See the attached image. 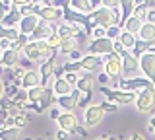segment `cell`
Masks as SVG:
<instances>
[{
	"instance_id": "44dd1931",
	"label": "cell",
	"mask_w": 155,
	"mask_h": 140,
	"mask_svg": "<svg viewBox=\"0 0 155 140\" xmlns=\"http://www.w3.org/2000/svg\"><path fill=\"white\" fill-rule=\"evenodd\" d=\"M70 8L76 10V12H80V14H85V16H89V14L95 10L91 0H70Z\"/></svg>"
},
{
	"instance_id": "2e32d148",
	"label": "cell",
	"mask_w": 155,
	"mask_h": 140,
	"mask_svg": "<svg viewBox=\"0 0 155 140\" xmlns=\"http://www.w3.org/2000/svg\"><path fill=\"white\" fill-rule=\"evenodd\" d=\"M41 72H39V68H27L25 76L21 78V88L23 90H31V88H37V86H41Z\"/></svg>"
},
{
	"instance_id": "7c38bea8",
	"label": "cell",
	"mask_w": 155,
	"mask_h": 140,
	"mask_svg": "<svg viewBox=\"0 0 155 140\" xmlns=\"http://www.w3.org/2000/svg\"><path fill=\"white\" fill-rule=\"evenodd\" d=\"M52 33H56V26H52V23L41 20V22H39V26H37V29L31 33L29 41H47Z\"/></svg>"
},
{
	"instance_id": "d6a6232c",
	"label": "cell",
	"mask_w": 155,
	"mask_h": 140,
	"mask_svg": "<svg viewBox=\"0 0 155 140\" xmlns=\"http://www.w3.org/2000/svg\"><path fill=\"white\" fill-rule=\"evenodd\" d=\"M47 45L51 47V49H54V51H58V49H60V45H62V39L58 37V33H52V35L48 37V39H47Z\"/></svg>"
},
{
	"instance_id": "1f68e13d",
	"label": "cell",
	"mask_w": 155,
	"mask_h": 140,
	"mask_svg": "<svg viewBox=\"0 0 155 140\" xmlns=\"http://www.w3.org/2000/svg\"><path fill=\"white\" fill-rule=\"evenodd\" d=\"M29 43V37L27 35H19L16 41H12V45H10V49L16 51V53H23V49H25V45Z\"/></svg>"
},
{
	"instance_id": "3957f363",
	"label": "cell",
	"mask_w": 155,
	"mask_h": 140,
	"mask_svg": "<svg viewBox=\"0 0 155 140\" xmlns=\"http://www.w3.org/2000/svg\"><path fill=\"white\" fill-rule=\"evenodd\" d=\"M103 70L110 80H114V84H120V76H122V56L110 53V55L103 56Z\"/></svg>"
},
{
	"instance_id": "680465c9",
	"label": "cell",
	"mask_w": 155,
	"mask_h": 140,
	"mask_svg": "<svg viewBox=\"0 0 155 140\" xmlns=\"http://www.w3.org/2000/svg\"><path fill=\"white\" fill-rule=\"evenodd\" d=\"M149 53H153V55H155V45H153V49H151V51H149Z\"/></svg>"
},
{
	"instance_id": "8fae6325",
	"label": "cell",
	"mask_w": 155,
	"mask_h": 140,
	"mask_svg": "<svg viewBox=\"0 0 155 140\" xmlns=\"http://www.w3.org/2000/svg\"><path fill=\"white\" fill-rule=\"evenodd\" d=\"M105 117V111L101 105H97V103H91L89 107H85V113H84V123H85V127L87 128H93L97 127V125L103 121Z\"/></svg>"
},
{
	"instance_id": "484cf974",
	"label": "cell",
	"mask_w": 155,
	"mask_h": 140,
	"mask_svg": "<svg viewBox=\"0 0 155 140\" xmlns=\"http://www.w3.org/2000/svg\"><path fill=\"white\" fill-rule=\"evenodd\" d=\"M56 105L62 109V113H74V109L78 107V101L72 95H64V97H58Z\"/></svg>"
},
{
	"instance_id": "ffe728a7",
	"label": "cell",
	"mask_w": 155,
	"mask_h": 140,
	"mask_svg": "<svg viewBox=\"0 0 155 140\" xmlns=\"http://www.w3.org/2000/svg\"><path fill=\"white\" fill-rule=\"evenodd\" d=\"M52 91H54L56 99L58 97H64V95H72V91H74V86H70L68 82L64 80V76L62 78H58L54 82V86H52Z\"/></svg>"
},
{
	"instance_id": "f1b7e54d",
	"label": "cell",
	"mask_w": 155,
	"mask_h": 140,
	"mask_svg": "<svg viewBox=\"0 0 155 140\" xmlns=\"http://www.w3.org/2000/svg\"><path fill=\"white\" fill-rule=\"evenodd\" d=\"M21 35L19 33V29L18 27H4V26H0V39H6V41H16L18 37Z\"/></svg>"
},
{
	"instance_id": "f546056e",
	"label": "cell",
	"mask_w": 155,
	"mask_h": 140,
	"mask_svg": "<svg viewBox=\"0 0 155 140\" xmlns=\"http://www.w3.org/2000/svg\"><path fill=\"white\" fill-rule=\"evenodd\" d=\"M74 51H80V43H78V39H66V41H62L60 49H58V53H62V55H72Z\"/></svg>"
},
{
	"instance_id": "91938a15",
	"label": "cell",
	"mask_w": 155,
	"mask_h": 140,
	"mask_svg": "<svg viewBox=\"0 0 155 140\" xmlns=\"http://www.w3.org/2000/svg\"><path fill=\"white\" fill-rule=\"evenodd\" d=\"M0 62H2V53H0Z\"/></svg>"
},
{
	"instance_id": "bcb514c9",
	"label": "cell",
	"mask_w": 155,
	"mask_h": 140,
	"mask_svg": "<svg viewBox=\"0 0 155 140\" xmlns=\"http://www.w3.org/2000/svg\"><path fill=\"white\" fill-rule=\"evenodd\" d=\"M145 22L155 23V10H147V16H145Z\"/></svg>"
},
{
	"instance_id": "4316f807",
	"label": "cell",
	"mask_w": 155,
	"mask_h": 140,
	"mask_svg": "<svg viewBox=\"0 0 155 140\" xmlns=\"http://www.w3.org/2000/svg\"><path fill=\"white\" fill-rule=\"evenodd\" d=\"M143 23H145V22H142V20H138L136 16H132V18H128V20L124 22V26H122V31H128V33H134V35H138Z\"/></svg>"
},
{
	"instance_id": "ee69618b",
	"label": "cell",
	"mask_w": 155,
	"mask_h": 140,
	"mask_svg": "<svg viewBox=\"0 0 155 140\" xmlns=\"http://www.w3.org/2000/svg\"><path fill=\"white\" fill-rule=\"evenodd\" d=\"M8 117H10V113H8V111L0 109V127H2V125H4V123L8 121Z\"/></svg>"
},
{
	"instance_id": "681fc988",
	"label": "cell",
	"mask_w": 155,
	"mask_h": 140,
	"mask_svg": "<svg viewBox=\"0 0 155 140\" xmlns=\"http://www.w3.org/2000/svg\"><path fill=\"white\" fill-rule=\"evenodd\" d=\"M97 80H99L101 84H105V82H107V80H110V78H109V76H107L105 72H103V74H99V76H97Z\"/></svg>"
},
{
	"instance_id": "83f0119b",
	"label": "cell",
	"mask_w": 155,
	"mask_h": 140,
	"mask_svg": "<svg viewBox=\"0 0 155 140\" xmlns=\"http://www.w3.org/2000/svg\"><path fill=\"white\" fill-rule=\"evenodd\" d=\"M118 41L122 43V47H124L126 51H130V53H132V51H134V47H136V41H138V37H136L134 33L122 31V33H120V37H118Z\"/></svg>"
},
{
	"instance_id": "8992f818",
	"label": "cell",
	"mask_w": 155,
	"mask_h": 140,
	"mask_svg": "<svg viewBox=\"0 0 155 140\" xmlns=\"http://www.w3.org/2000/svg\"><path fill=\"white\" fill-rule=\"evenodd\" d=\"M37 16L41 18L43 22H48L52 26H58L60 22H64V10L62 8H56V6H37Z\"/></svg>"
},
{
	"instance_id": "ac0fdd59",
	"label": "cell",
	"mask_w": 155,
	"mask_h": 140,
	"mask_svg": "<svg viewBox=\"0 0 155 140\" xmlns=\"http://www.w3.org/2000/svg\"><path fill=\"white\" fill-rule=\"evenodd\" d=\"M19 62H21V53H16V51H12V49H8V51L2 53V62H0V64H2L6 70L8 68L14 70L16 66H19Z\"/></svg>"
},
{
	"instance_id": "7a4b0ae2",
	"label": "cell",
	"mask_w": 155,
	"mask_h": 140,
	"mask_svg": "<svg viewBox=\"0 0 155 140\" xmlns=\"http://www.w3.org/2000/svg\"><path fill=\"white\" fill-rule=\"evenodd\" d=\"M120 18H122V12L120 8L116 10H109V8L99 6L97 10H93L89 14V22L93 27H103V29H110L114 26H120Z\"/></svg>"
},
{
	"instance_id": "277c9868",
	"label": "cell",
	"mask_w": 155,
	"mask_h": 140,
	"mask_svg": "<svg viewBox=\"0 0 155 140\" xmlns=\"http://www.w3.org/2000/svg\"><path fill=\"white\" fill-rule=\"evenodd\" d=\"M99 91L107 97V101H113L116 105H130V103H136V95L138 94H132V91H122V90H110L107 86H101Z\"/></svg>"
},
{
	"instance_id": "7402d4cb",
	"label": "cell",
	"mask_w": 155,
	"mask_h": 140,
	"mask_svg": "<svg viewBox=\"0 0 155 140\" xmlns=\"http://www.w3.org/2000/svg\"><path fill=\"white\" fill-rule=\"evenodd\" d=\"M21 12H19V8L14 6L12 10H10L6 14V18H4V22L0 23V26H4V27H18L19 26V22H21Z\"/></svg>"
},
{
	"instance_id": "c3c4849f",
	"label": "cell",
	"mask_w": 155,
	"mask_h": 140,
	"mask_svg": "<svg viewBox=\"0 0 155 140\" xmlns=\"http://www.w3.org/2000/svg\"><path fill=\"white\" fill-rule=\"evenodd\" d=\"M143 6L147 8V10H155V0H145Z\"/></svg>"
},
{
	"instance_id": "9a60e30c",
	"label": "cell",
	"mask_w": 155,
	"mask_h": 140,
	"mask_svg": "<svg viewBox=\"0 0 155 140\" xmlns=\"http://www.w3.org/2000/svg\"><path fill=\"white\" fill-rule=\"evenodd\" d=\"M39 22H41V18H39L37 14H33V16H25V18H21V22H19L18 29H19V33H21V35L31 37V33L37 29Z\"/></svg>"
},
{
	"instance_id": "cb8c5ba5",
	"label": "cell",
	"mask_w": 155,
	"mask_h": 140,
	"mask_svg": "<svg viewBox=\"0 0 155 140\" xmlns=\"http://www.w3.org/2000/svg\"><path fill=\"white\" fill-rule=\"evenodd\" d=\"M136 10V0H120V12H122V18H120V27L124 26V22L128 18H132V14Z\"/></svg>"
},
{
	"instance_id": "5bb4252c",
	"label": "cell",
	"mask_w": 155,
	"mask_h": 140,
	"mask_svg": "<svg viewBox=\"0 0 155 140\" xmlns=\"http://www.w3.org/2000/svg\"><path fill=\"white\" fill-rule=\"evenodd\" d=\"M95 74H91V72H85V74H81L80 76V80H78V84H76V88L81 91V94H85V95H93V90H95Z\"/></svg>"
},
{
	"instance_id": "6f0895ef",
	"label": "cell",
	"mask_w": 155,
	"mask_h": 140,
	"mask_svg": "<svg viewBox=\"0 0 155 140\" xmlns=\"http://www.w3.org/2000/svg\"><path fill=\"white\" fill-rule=\"evenodd\" d=\"M97 140H116L114 136H105V138H97Z\"/></svg>"
},
{
	"instance_id": "d590c367",
	"label": "cell",
	"mask_w": 155,
	"mask_h": 140,
	"mask_svg": "<svg viewBox=\"0 0 155 140\" xmlns=\"http://www.w3.org/2000/svg\"><path fill=\"white\" fill-rule=\"evenodd\" d=\"M64 80H66L70 86H74V88H76L78 80H80V74H78V72H66V74H64Z\"/></svg>"
},
{
	"instance_id": "11a10c76",
	"label": "cell",
	"mask_w": 155,
	"mask_h": 140,
	"mask_svg": "<svg viewBox=\"0 0 155 140\" xmlns=\"http://www.w3.org/2000/svg\"><path fill=\"white\" fill-rule=\"evenodd\" d=\"M4 72H6V68H4L2 64H0V80H2V76H4Z\"/></svg>"
},
{
	"instance_id": "52a82bcc",
	"label": "cell",
	"mask_w": 155,
	"mask_h": 140,
	"mask_svg": "<svg viewBox=\"0 0 155 140\" xmlns=\"http://www.w3.org/2000/svg\"><path fill=\"white\" fill-rule=\"evenodd\" d=\"M136 107L140 113H151L155 109V88L143 90L136 95Z\"/></svg>"
},
{
	"instance_id": "f5cc1de1",
	"label": "cell",
	"mask_w": 155,
	"mask_h": 140,
	"mask_svg": "<svg viewBox=\"0 0 155 140\" xmlns=\"http://www.w3.org/2000/svg\"><path fill=\"white\" fill-rule=\"evenodd\" d=\"M6 14H8V10H4V8H0V23L4 22V18H6Z\"/></svg>"
},
{
	"instance_id": "f6af8a7d",
	"label": "cell",
	"mask_w": 155,
	"mask_h": 140,
	"mask_svg": "<svg viewBox=\"0 0 155 140\" xmlns=\"http://www.w3.org/2000/svg\"><path fill=\"white\" fill-rule=\"evenodd\" d=\"M70 136V132H66V130H58L56 132V140H68Z\"/></svg>"
},
{
	"instance_id": "e0dca14e",
	"label": "cell",
	"mask_w": 155,
	"mask_h": 140,
	"mask_svg": "<svg viewBox=\"0 0 155 140\" xmlns=\"http://www.w3.org/2000/svg\"><path fill=\"white\" fill-rule=\"evenodd\" d=\"M80 64H81V70H84V72H91V74H95V72L103 66V56L85 55L84 59L80 60Z\"/></svg>"
},
{
	"instance_id": "9f6ffc18",
	"label": "cell",
	"mask_w": 155,
	"mask_h": 140,
	"mask_svg": "<svg viewBox=\"0 0 155 140\" xmlns=\"http://www.w3.org/2000/svg\"><path fill=\"white\" fill-rule=\"evenodd\" d=\"M151 130L155 132V115H153V119H151Z\"/></svg>"
},
{
	"instance_id": "d6986e66",
	"label": "cell",
	"mask_w": 155,
	"mask_h": 140,
	"mask_svg": "<svg viewBox=\"0 0 155 140\" xmlns=\"http://www.w3.org/2000/svg\"><path fill=\"white\" fill-rule=\"evenodd\" d=\"M56 123L60 127V130H66V132H76L78 128V117L74 113H62Z\"/></svg>"
},
{
	"instance_id": "74e56055",
	"label": "cell",
	"mask_w": 155,
	"mask_h": 140,
	"mask_svg": "<svg viewBox=\"0 0 155 140\" xmlns=\"http://www.w3.org/2000/svg\"><path fill=\"white\" fill-rule=\"evenodd\" d=\"M101 6L109 8V10H116V8H120V0H101Z\"/></svg>"
},
{
	"instance_id": "5b68a950",
	"label": "cell",
	"mask_w": 155,
	"mask_h": 140,
	"mask_svg": "<svg viewBox=\"0 0 155 140\" xmlns=\"http://www.w3.org/2000/svg\"><path fill=\"white\" fill-rule=\"evenodd\" d=\"M149 88H155V84H153L151 80H147L145 76H143V78H130V80L122 78V80H120V84H118V90L132 91V94H140V91L149 90Z\"/></svg>"
},
{
	"instance_id": "836d02e7",
	"label": "cell",
	"mask_w": 155,
	"mask_h": 140,
	"mask_svg": "<svg viewBox=\"0 0 155 140\" xmlns=\"http://www.w3.org/2000/svg\"><path fill=\"white\" fill-rule=\"evenodd\" d=\"M120 33H122V27H120V26H114V27H110V29H107V37H109V39H113V41H118Z\"/></svg>"
},
{
	"instance_id": "8d00e7d4",
	"label": "cell",
	"mask_w": 155,
	"mask_h": 140,
	"mask_svg": "<svg viewBox=\"0 0 155 140\" xmlns=\"http://www.w3.org/2000/svg\"><path fill=\"white\" fill-rule=\"evenodd\" d=\"M101 105V107H103V111H105V113H114V111L116 109H118V105H116V103H113V101H103V103H99Z\"/></svg>"
},
{
	"instance_id": "be15d7a7",
	"label": "cell",
	"mask_w": 155,
	"mask_h": 140,
	"mask_svg": "<svg viewBox=\"0 0 155 140\" xmlns=\"http://www.w3.org/2000/svg\"><path fill=\"white\" fill-rule=\"evenodd\" d=\"M0 53H2V47H0Z\"/></svg>"
},
{
	"instance_id": "ab89813d",
	"label": "cell",
	"mask_w": 155,
	"mask_h": 140,
	"mask_svg": "<svg viewBox=\"0 0 155 140\" xmlns=\"http://www.w3.org/2000/svg\"><path fill=\"white\" fill-rule=\"evenodd\" d=\"M60 115H62V109L58 107V105H56V107H51V109H48V117H51L52 121H58V119H60Z\"/></svg>"
},
{
	"instance_id": "7bdbcfd3",
	"label": "cell",
	"mask_w": 155,
	"mask_h": 140,
	"mask_svg": "<svg viewBox=\"0 0 155 140\" xmlns=\"http://www.w3.org/2000/svg\"><path fill=\"white\" fill-rule=\"evenodd\" d=\"M12 2H14L16 8H23V6H27V4H33L31 0H12Z\"/></svg>"
},
{
	"instance_id": "6125c7cd",
	"label": "cell",
	"mask_w": 155,
	"mask_h": 140,
	"mask_svg": "<svg viewBox=\"0 0 155 140\" xmlns=\"http://www.w3.org/2000/svg\"><path fill=\"white\" fill-rule=\"evenodd\" d=\"M25 140H33V138H25Z\"/></svg>"
},
{
	"instance_id": "f907efd6",
	"label": "cell",
	"mask_w": 155,
	"mask_h": 140,
	"mask_svg": "<svg viewBox=\"0 0 155 140\" xmlns=\"http://www.w3.org/2000/svg\"><path fill=\"white\" fill-rule=\"evenodd\" d=\"M130 140H145V136H143V134H140V132H134Z\"/></svg>"
},
{
	"instance_id": "d4e9b609",
	"label": "cell",
	"mask_w": 155,
	"mask_h": 140,
	"mask_svg": "<svg viewBox=\"0 0 155 140\" xmlns=\"http://www.w3.org/2000/svg\"><path fill=\"white\" fill-rule=\"evenodd\" d=\"M138 39L147 41V43H153L155 41V23L145 22L143 26H142V29H140V33H138Z\"/></svg>"
},
{
	"instance_id": "f35d334b",
	"label": "cell",
	"mask_w": 155,
	"mask_h": 140,
	"mask_svg": "<svg viewBox=\"0 0 155 140\" xmlns=\"http://www.w3.org/2000/svg\"><path fill=\"white\" fill-rule=\"evenodd\" d=\"M29 123V113L27 115H21V117H16V127L18 128H25Z\"/></svg>"
},
{
	"instance_id": "30bf717a",
	"label": "cell",
	"mask_w": 155,
	"mask_h": 140,
	"mask_svg": "<svg viewBox=\"0 0 155 140\" xmlns=\"http://www.w3.org/2000/svg\"><path fill=\"white\" fill-rule=\"evenodd\" d=\"M138 72H140V59H136L130 51H126L122 55V76L126 80L138 78Z\"/></svg>"
},
{
	"instance_id": "6da1fadb",
	"label": "cell",
	"mask_w": 155,
	"mask_h": 140,
	"mask_svg": "<svg viewBox=\"0 0 155 140\" xmlns=\"http://www.w3.org/2000/svg\"><path fill=\"white\" fill-rule=\"evenodd\" d=\"M21 55H23V59H27L31 64L41 66V64H45L47 60L58 56V51L51 49V47L47 45V41H29Z\"/></svg>"
},
{
	"instance_id": "4fadbf2b",
	"label": "cell",
	"mask_w": 155,
	"mask_h": 140,
	"mask_svg": "<svg viewBox=\"0 0 155 140\" xmlns=\"http://www.w3.org/2000/svg\"><path fill=\"white\" fill-rule=\"evenodd\" d=\"M140 70L143 72V76L147 80H151L155 84V55L153 53H145L140 59Z\"/></svg>"
},
{
	"instance_id": "9c48e42d",
	"label": "cell",
	"mask_w": 155,
	"mask_h": 140,
	"mask_svg": "<svg viewBox=\"0 0 155 140\" xmlns=\"http://www.w3.org/2000/svg\"><path fill=\"white\" fill-rule=\"evenodd\" d=\"M56 33L62 41L66 39H78V35H85L84 27L78 26V23H72V22H60L56 26Z\"/></svg>"
},
{
	"instance_id": "816d5d0a",
	"label": "cell",
	"mask_w": 155,
	"mask_h": 140,
	"mask_svg": "<svg viewBox=\"0 0 155 140\" xmlns=\"http://www.w3.org/2000/svg\"><path fill=\"white\" fill-rule=\"evenodd\" d=\"M76 132H78V134H81V136H85V134H87V130H85V127H80V125H78Z\"/></svg>"
},
{
	"instance_id": "e575fe53",
	"label": "cell",
	"mask_w": 155,
	"mask_h": 140,
	"mask_svg": "<svg viewBox=\"0 0 155 140\" xmlns=\"http://www.w3.org/2000/svg\"><path fill=\"white\" fill-rule=\"evenodd\" d=\"M132 16H136L138 20L145 22V16H147V8H145L143 4H142V6H136V10H134V14H132Z\"/></svg>"
},
{
	"instance_id": "ba28073f",
	"label": "cell",
	"mask_w": 155,
	"mask_h": 140,
	"mask_svg": "<svg viewBox=\"0 0 155 140\" xmlns=\"http://www.w3.org/2000/svg\"><path fill=\"white\" fill-rule=\"evenodd\" d=\"M87 53L89 55H97V56H107L110 53H114V41L109 39V37H103V39H93L87 47Z\"/></svg>"
},
{
	"instance_id": "603a6c76",
	"label": "cell",
	"mask_w": 155,
	"mask_h": 140,
	"mask_svg": "<svg viewBox=\"0 0 155 140\" xmlns=\"http://www.w3.org/2000/svg\"><path fill=\"white\" fill-rule=\"evenodd\" d=\"M56 68H58V64H56V56H54V59H51V60H47L45 64L39 66V72H41L43 82L48 80V78H52V76L56 74Z\"/></svg>"
},
{
	"instance_id": "60d3db41",
	"label": "cell",
	"mask_w": 155,
	"mask_h": 140,
	"mask_svg": "<svg viewBox=\"0 0 155 140\" xmlns=\"http://www.w3.org/2000/svg\"><path fill=\"white\" fill-rule=\"evenodd\" d=\"M81 59H84V55L80 51H74L72 55H68V62H80Z\"/></svg>"
},
{
	"instance_id": "b9f144b4",
	"label": "cell",
	"mask_w": 155,
	"mask_h": 140,
	"mask_svg": "<svg viewBox=\"0 0 155 140\" xmlns=\"http://www.w3.org/2000/svg\"><path fill=\"white\" fill-rule=\"evenodd\" d=\"M114 53H116V55H120V56L126 53V49L122 47V43H120V41H114Z\"/></svg>"
},
{
	"instance_id": "7dc6e473",
	"label": "cell",
	"mask_w": 155,
	"mask_h": 140,
	"mask_svg": "<svg viewBox=\"0 0 155 140\" xmlns=\"http://www.w3.org/2000/svg\"><path fill=\"white\" fill-rule=\"evenodd\" d=\"M4 95H6V84H4V80H0V101L4 99Z\"/></svg>"
},
{
	"instance_id": "4dcf8cb0",
	"label": "cell",
	"mask_w": 155,
	"mask_h": 140,
	"mask_svg": "<svg viewBox=\"0 0 155 140\" xmlns=\"http://www.w3.org/2000/svg\"><path fill=\"white\" fill-rule=\"evenodd\" d=\"M21 128L12 127V128H2L0 130V140H19Z\"/></svg>"
},
{
	"instance_id": "db71d44e",
	"label": "cell",
	"mask_w": 155,
	"mask_h": 140,
	"mask_svg": "<svg viewBox=\"0 0 155 140\" xmlns=\"http://www.w3.org/2000/svg\"><path fill=\"white\" fill-rule=\"evenodd\" d=\"M31 2H33V4H35V6H41V4H45V2H47V0H31Z\"/></svg>"
},
{
	"instance_id": "94428289",
	"label": "cell",
	"mask_w": 155,
	"mask_h": 140,
	"mask_svg": "<svg viewBox=\"0 0 155 140\" xmlns=\"http://www.w3.org/2000/svg\"><path fill=\"white\" fill-rule=\"evenodd\" d=\"M47 140H56V138H47Z\"/></svg>"
}]
</instances>
